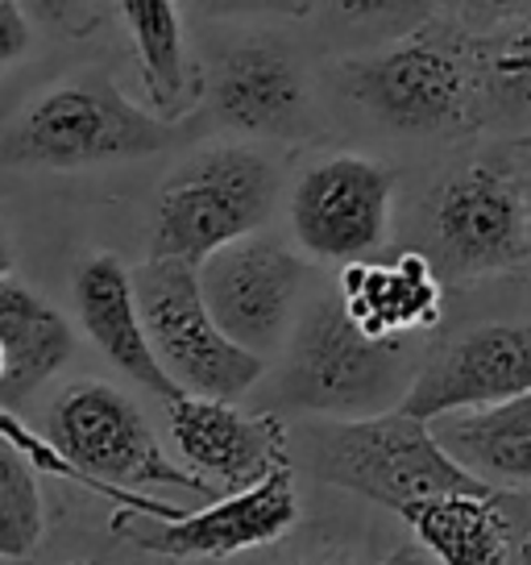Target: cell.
I'll return each instance as SVG.
<instances>
[{
  "label": "cell",
  "mask_w": 531,
  "mask_h": 565,
  "mask_svg": "<svg viewBox=\"0 0 531 565\" xmlns=\"http://www.w3.org/2000/svg\"><path fill=\"white\" fill-rule=\"evenodd\" d=\"M340 88L394 134H469L481 125L478 34L457 21H424L382 51L349 58Z\"/></svg>",
  "instance_id": "1"
},
{
  "label": "cell",
  "mask_w": 531,
  "mask_h": 565,
  "mask_svg": "<svg viewBox=\"0 0 531 565\" xmlns=\"http://www.w3.org/2000/svg\"><path fill=\"white\" fill-rule=\"evenodd\" d=\"M192 134L187 121H162L138 108L108 71H79L25 105L0 134V167L79 171L100 162L159 154Z\"/></svg>",
  "instance_id": "2"
},
{
  "label": "cell",
  "mask_w": 531,
  "mask_h": 565,
  "mask_svg": "<svg viewBox=\"0 0 531 565\" xmlns=\"http://www.w3.org/2000/svg\"><path fill=\"white\" fill-rule=\"evenodd\" d=\"M427 249L441 282L495 279L531 258V167L495 150L460 162L432 188L424 209Z\"/></svg>",
  "instance_id": "3"
},
{
  "label": "cell",
  "mask_w": 531,
  "mask_h": 565,
  "mask_svg": "<svg viewBox=\"0 0 531 565\" xmlns=\"http://www.w3.org/2000/svg\"><path fill=\"white\" fill-rule=\"evenodd\" d=\"M303 441V461L319 482L370 499L399 520L441 494L490 491L436 445L432 424L408 412H382L366 420H319L307 428Z\"/></svg>",
  "instance_id": "4"
},
{
  "label": "cell",
  "mask_w": 531,
  "mask_h": 565,
  "mask_svg": "<svg viewBox=\"0 0 531 565\" xmlns=\"http://www.w3.org/2000/svg\"><path fill=\"white\" fill-rule=\"evenodd\" d=\"M420 362L408 341L382 345L345 320L337 300H319L291 329L283 371V404L324 420H366L399 412Z\"/></svg>",
  "instance_id": "5"
},
{
  "label": "cell",
  "mask_w": 531,
  "mask_h": 565,
  "mask_svg": "<svg viewBox=\"0 0 531 565\" xmlns=\"http://www.w3.org/2000/svg\"><path fill=\"white\" fill-rule=\"evenodd\" d=\"M279 204V167L253 146H213L162 183L150 258L204 266L216 249L262 233Z\"/></svg>",
  "instance_id": "6"
},
{
  "label": "cell",
  "mask_w": 531,
  "mask_h": 565,
  "mask_svg": "<svg viewBox=\"0 0 531 565\" xmlns=\"http://www.w3.org/2000/svg\"><path fill=\"white\" fill-rule=\"evenodd\" d=\"M129 279H133V300L142 312L145 341L183 395L232 404L249 387H258L266 362L237 350L216 329L213 312L204 308V296H199L195 266L150 258Z\"/></svg>",
  "instance_id": "7"
},
{
  "label": "cell",
  "mask_w": 531,
  "mask_h": 565,
  "mask_svg": "<svg viewBox=\"0 0 531 565\" xmlns=\"http://www.w3.org/2000/svg\"><path fill=\"white\" fill-rule=\"evenodd\" d=\"M46 441L72 461L79 475L145 494V487H178L216 499L208 478L183 470L162 454L142 407L108 383H75L51 407Z\"/></svg>",
  "instance_id": "8"
},
{
  "label": "cell",
  "mask_w": 531,
  "mask_h": 565,
  "mask_svg": "<svg viewBox=\"0 0 531 565\" xmlns=\"http://www.w3.org/2000/svg\"><path fill=\"white\" fill-rule=\"evenodd\" d=\"M399 179L366 154H328L312 162L291 192V233L316 263H370L390 233Z\"/></svg>",
  "instance_id": "9"
},
{
  "label": "cell",
  "mask_w": 531,
  "mask_h": 565,
  "mask_svg": "<svg viewBox=\"0 0 531 565\" xmlns=\"http://www.w3.org/2000/svg\"><path fill=\"white\" fill-rule=\"evenodd\" d=\"M307 266L283 242L253 233L246 242L216 249L204 266H195L204 308L213 312L216 329L237 350L262 358L283 345L295 329V303Z\"/></svg>",
  "instance_id": "10"
},
{
  "label": "cell",
  "mask_w": 531,
  "mask_h": 565,
  "mask_svg": "<svg viewBox=\"0 0 531 565\" xmlns=\"http://www.w3.org/2000/svg\"><path fill=\"white\" fill-rule=\"evenodd\" d=\"M295 524H300V487H295V466L283 461L262 482L213 499L208 508L187 512L175 524L117 512L108 520V532L159 557L187 562V557H232L246 548L274 545Z\"/></svg>",
  "instance_id": "11"
},
{
  "label": "cell",
  "mask_w": 531,
  "mask_h": 565,
  "mask_svg": "<svg viewBox=\"0 0 531 565\" xmlns=\"http://www.w3.org/2000/svg\"><path fill=\"white\" fill-rule=\"evenodd\" d=\"M519 395H531V324H478L427 353L399 412L432 424Z\"/></svg>",
  "instance_id": "12"
},
{
  "label": "cell",
  "mask_w": 531,
  "mask_h": 565,
  "mask_svg": "<svg viewBox=\"0 0 531 565\" xmlns=\"http://www.w3.org/2000/svg\"><path fill=\"white\" fill-rule=\"evenodd\" d=\"M166 424L175 449L183 454L192 475H208L232 491L262 482L286 458V424L279 412H241L237 404L178 395L166 404Z\"/></svg>",
  "instance_id": "13"
},
{
  "label": "cell",
  "mask_w": 531,
  "mask_h": 565,
  "mask_svg": "<svg viewBox=\"0 0 531 565\" xmlns=\"http://www.w3.org/2000/svg\"><path fill=\"white\" fill-rule=\"evenodd\" d=\"M213 108L249 138H300L307 129V79L274 38L232 46L213 71Z\"/></svg>",
  "instance_id": "14"
},
{
  "label": "cell",
  "mask_w": 531,
  "mask_h": 565,
  "mask_svg": "<svg viewBox=\"0 0 531 565\" xmlns=\"http://www.w3.org/2000/svg\"><path fill=\"white\" fill-rule=\"evenodd\" d=\"M337 303L361 337L403 345L408 337L441 324L444 282L420 249H403L394 263H349L337 279Z\"/></svg>",
  "instance_id": "15"
},
{
  "label": "cell",
  "mask_w": 531,
  "mask_h": 565,
  "mask_svg": "<svg viewBox=\"0 0 531 565\" xmlns=\"http://www.w3.org/2000/svg\"><path fill=\"white\" fill-rule=\"evenodd\" d=\"M75 308L84 320V333L108 362L145 391H154L162 404H175L183 391L171 383V374L159 366L142 329V312L133 300V279L121 258L96 254L75 275Z\"/></svg>",
  "instance_id": "16"
},
{
  "label": "cell",
  "mask_w": 531,
  "mask_h": 565,
  "mask_svg": "<svg viewBox=\"0 0 531 565\" xmlns=\"http://www.w3.org/2000/svg\"><path fill=\"white\" fill-rule=\"evenodd\" d=\"M0 407L18 412L72 362L75 333L67 317L21 282H0Z\"/></svg>",
  "instance_id": "17"
},
{
  "label": "cell",
  "mask_w": 531,
  "mask_h": 565,
  "mask_svg": "<svg viewBox=\"0 0 531 565\" xmlns=\"http://www.w3.org/2000/svg\"><path fill=\"white\" fill-rule=\"evenodd\" d=\"M432 437L469 478L490 491H531V395L432 420Z\"/></svg>",
  "instance_id": "18"
},
{
  "label": "cell",
  "mask_w": 531,
  "mask_h": 565,
  "mask_svg": "<svg viewBox=\"0 0 531 565\" xmlns=\"http://www.w3.org/2000/svg\"><path fill=\"white\" fill-rule=\"evenodd\" d=\"M432 565H511V512L502 491L427 499L403 515Z\"/></svg>",
  "instance_id": "19"
},
{
  "label": "cell",
  "mask_w": 531,
  "mask_h": 565,
  "mask_svg": "<svg viewBox=\"0 0 531 565\" xmlns=\"http://www.w3.org/2000/svg\"><path fill=\"white\" fill-rule=\"evenodd\" d=\"M124 30L133 38L138 67L150 105L162 108V121H175L192 108V67L183 51V21L171 0H124L117 4Z\"/></svg>",
  "instance_id": "20"
},
{
  "label": "cell",
  "mask_w": 531,
  "mask_h": 565,
  "mask_svg": "<svg viewBox=\"0 0 531 565\" xmlns=\"http://www.w3.org/2000/svg\"><path fill=\"white\" fill-rule=\"evenodd\" d=\"M481 125L531 121V18H507L490 34H478Z\"/></svg>",
  "instance_id": "21"
},
{
  "label": "cell",
  "mask_w": 531,
  "mask_h": 565,
  "mask_svg": "<svg viewBox=\"0 0 531 565\" xmlns=\"http://www.w3.org/2000/svg\"><path fill=\"white\" fill-rule=\"evenodd\" d=\"M46 532V508L37 475L13 445L0 441V562H21L37 553Z\"/></svg>",
  "instance_id": "22"
},
{
  "label": "cell",
  "mask_w": 531,
  "mask_h": 565,
  "mask_svg": "<svg viewBox=\"0 0 531 565\" xmlns=\"http://www.w3.org/2000/svg\"><path fill=\"white\" fill-rule=\"evenodd\" d=\"M34 51V25L25 18V9L13 0H0V71L21 63Z\"/></svg>",
  "instance_id": "23"
},
{
  "label": "cell",
  "mask_w": 531,
  "mask_h": 565,
  "mask_svg": "<svg viewBox=\"0 0 531 565\" xmlns=\"http://www.w3.org/2000/svg\"><path fill=\"white\" fill-rule=\"evenodd\" d=\"M511 512V565H531V491L507 494Z\"/></svg>",
  "instance_id": "24"
},
{
  "label": "cell",
  "mask_w": 531,
  "mask_h": 565,
  "mask_svg": "<svg viewBox=\"0 0 531 565\" xmlns=\"http://www.w3.org/2000/svg\"><path fill=\"white\" fill-rule=\"evenodd\" d=\"M9 270H13V242H9V230L0 225V282H9Z\"/></svg>",
  "instance_id": "25"
},
{
  "label": "cell",
  "mask_w": 531,
  "mask_h": 565,
  "mask_svg": "<svg viewBox=\"0 0 531 565\" xmlns=\"http://www.w3.org/2000/svg\"><path fill=\"white\" fill-rule=\"evenodd\" d=\"M387 565H432V562H427V557H420L415 548H408V553H399V557H390Z\"/></svg>",
  "instance_id": "26"
},
{
  "label": "cell",
  "mask_w": 531,
  "mask_h": 565,
  "mask_svg": "<svg viewBox=\"0 0 531 565\" xmlns=\"http://www.w3.org/2000/svg\"><path fill=\"white\" fill-rule=\"evenodd\" d=\"M291 565H357V562H340V557H316V562H291Z\"/></svg>",
  "instance_id": "27"
},
{
  "label": "cell",
  "mask_w": 531,
  "mask_h": 565,
  "mask_svg": "<svg viewBox=\"0 0 531 565\" xmlns=\"http://www.w3.org/2000/svg\"><path fill=\"white\" fill-rule=\"evenodd\" d=\"M0 374H4V353H0Z\"/></svg>",
  "instance_id": "28"
},
{
  "label": "cell",
  "mask_w": 531,
  "mask_h": 565,
  "mask_svg": "<svg viewBox=\"0 0 531 565\" xmlns=\"http://www.w3.org/2000/svg\"><path fill=\"white\" fill-rule=\"evenodd\" d=\"M72 565H96V562H72Z\"/></svg>",
  "instance_id": "29"
},
{
  "label": "cell",
  "mask_w": 531,
  "mask_h": 565,
  "mask_svg": "<svg viewBox=\"0 0 531 565\" xmlns=\"http://www.w3.org/2000/svg\"><path fill=\"white\" fill-rule=\"evenodd\" d=\"M528 18H531V13H528Z\"/></svg>",
  "instance_id": "30"
}]
</instances>
